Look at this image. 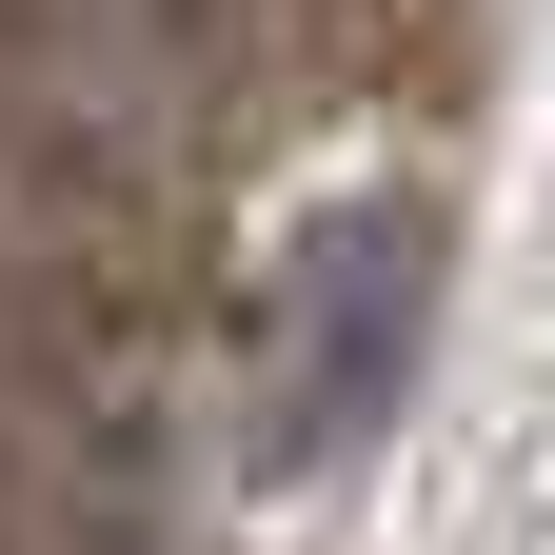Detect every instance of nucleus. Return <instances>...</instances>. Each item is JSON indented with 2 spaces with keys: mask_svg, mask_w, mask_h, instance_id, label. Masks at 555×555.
<instances>
[{
  "mask_svg": "<svg viewBox=\"0 0 555 555\" xmlns=\"http://www.w3.org/2000/svg\"><path fill=\"white\" fill-rule=\"evenodd\" d=\"M437 198H337L278 278V337H258V496H318V476L377 456V416L416 397V337H437Z\"/></svg>",
  "mask_w": 555,
  "mask_h": 555,
  "instance_id": "1",
  "label": "nucleus"
}]
</instances>
